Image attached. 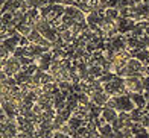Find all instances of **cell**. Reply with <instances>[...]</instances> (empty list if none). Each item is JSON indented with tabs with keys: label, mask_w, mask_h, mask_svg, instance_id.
<instances>
[{
	"label": "cell",
	"mask_w": 149,
	"mask_h": 138,
	"mask_svg": "<svg viewBox=\"0 0 149 138\" xmlns=\"http://www.w3.org/2000/svg\"><path fill=\"white\" fill-rule=\"evenodd\" d=\"M105 106L116 109L117 112H131V111H134V109H135V105H134L132 99L128 97L126 94L111 97L110 100H108V103H107Z\"/></svg>",
	"instance_id": "cell-1"
},
{
	"label": "cell",
	"mask_w": 149,
	"mask_h": 138,
	"mask_svg": "<svg viewBox=\"0 0 149 138\" xmlns=\"http://www.w3.org/2000/svg\"><path fill=\"white\" fill-rule=\"evenodd\" d=\"M23 68L24 67L22 64V61L17 56H14V55L6 59H2V71L6 73L9 78H15L20 71H23Z\"/></svg>",
	"instance_id": "cell-2"
},
{
	"label": "cell",
	"mask_w": 149,
	"mask_h": 138,
	"mask_svg": "<svg viewBox=\"0 0 149 138\" xmlns=\"http://www.w3.org/2000/svg\"><path fill=\"white\" fill-rule=\"evenodd\" d=\"M123 82H125L126 93H131V94H143L145 93L143 76H131V78H125Z\"/></svg>",
	"instance_id": "cell-3"
},
{
	"label": "cell",
	"mask_w": 149,
	"mask_h": 138,
	"mask_svg": "<svg viewBox=\"0 0 149 138\" xmlns=\"http://www.w3.org/2000/svg\"><path fill=\"white\" fill-rule=\"evenodd\" d=\"M99 33L102 35V38L113 40L119 35V26L117 21H111V20L104 18L102 23L99 24Z\"/></svg>",
	"instance_id": "cell-4"
},
{
	"label": "cell",
	"mask_w": 149,
	"mask_h": 138,
	"mask_svg": "<svg viewBox=\"0 0 149 138\" xmlns=\"http://www.w3.org/2000/svg\"><path fill=\"white\" fill-rule=\"evenodd\" d=\"M88 97H90V102L93 103V105H96V106H99V108H104L107 103H108V100L111 99L104 88L93 89V91H90Z\"/></svg>",
	"instance_id": "cell-5"
},
{
	"label": "cell",
	"mask_w": 149,
	"mask_h": 138,
	"mask_svg": "<svg viewBox=\"0 0 149 138\" xmlns=\"http://www.w3.org/2000/svg\"><path fill=\"white\" fill-rule=\"evenodd\" d=\"M117 115H119V112L116 111V109L108 108V106H104L102 109H100L99 119H100V121H102V123H108V125H111V123L117 119Z\"/></svg>",
	"instance_id": "cell-6"
},
{
	"label": "cell",
	"mask_w": 149,
	"mask_h": 138,
	"mask_svg": "<svg viewBox=\"0 0 149 138\" xmlns=\"http://www.w3.org/2000/svg\"><path fill=\"white\" fill-rule=\"evenodd\" d=\"M104 18L107 20H111V21H117V20L120 18V12L119 9L116 8V6H108L107 9H104Z\"/></svg>",
	"instance_id": "cell-7"
},
{
	"label": "cell",
	"mask_w": 149,
	"mask_h": 138,
	"mask_svg": "<svg viewBox=\"0 0 149 138\" xmlns=\"http://www.w3.org/2000/svg\"><path fill=\"white\" fill-rule=\"evenodd\" d=\"M131 99H132V102H134L135 108L146 109L148 100H146V97H145V94H131Z\"/></svg>",
	"instance_id": "cell-8"
},
{
	"label": "cell",
	"mask_w": 149,
	"mask_h": 138,
	"mask_svg": "<svg viewBox=\"0 0 149 138\" xmlns=\"http://www.w3.org/2000/svg\"><path fill=\"white\" fill-rule=\"evenodd\" d=\"M17 31H18V33H20L22 37H26V38H28L33 29H32V26H31V24L23 23V24H18V26H17Z\"/></svg>",
	"instance_id": "cell-9"
},
{
	"label": "cell",
	"mask_w": 149,
	"mask_h": 138,
	"mask_svg": "<svg viewBox=\"0 0 149 138\" xmlns=\"http://www.w3.org/2000/svg\"><path fill=\"white\" fill-rule=\"evenodd\" d=\"M141 126H143L146 130H149V112L145 109V115H143V120H141Z\"/></svg>",
	"instance_id": "cell-10"
}]
</instances>
